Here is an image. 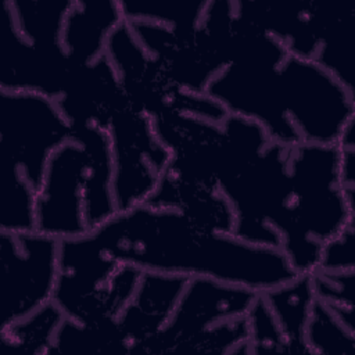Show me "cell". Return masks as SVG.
<instances>
[{
	"mask_svg": "<svg viewBox=\"0 0 355 355\" xmlns=\"http://www.w3.org/2000/svg\"><path fill=\"white\" fill-rule=\"evenodd\" d=\"M89 234L101 251L143 272L207 277L255 293L298 276L280 248L207 232L173 209L147 204L116 212Z\"/></svg>",
	"mask_w": 355,
	"mask_h": 355,
	"instance_id": "6da1fadb",
	"label": "cell"
},
{
	"mask_svg": "<svg viewBox=\"0 0 355 355\" xmlns=\"http://www.w3.org/2000/svg\"><path fill=\"white\" fill-rule=\"evenodd\" d=\"M220 126L218 189L233 209V234L282 250L291 201L290 148L272 141L258 122L239 115L229 114Z\"/></svg>",
	"mask_w": 355,
	"mask_h": 355,
	"instance_id": "7a4b0ae2",
	"label": "cell"
},
{
	"mask_svg": "<svg viewBox=\"0 0 355 355\" xmlns=\"http://www.w3.org/2000/svg\"><path fill=\"white\" fill-rule=\"evenodd\" d=\"M337 144L300 143L290 148L291 201L282 251L298 275H311L322 245L355 223V207L340 179Z\"/></svg>",
	"mask_w": 355,
	"mask_h": 355,
	"instance_id": "3957f363",
	"label": "cell"
},
{
	"mask_svg": "<svg viewBox=\"0 0 355 355\" xmlns=\"http://www.w3.org/2000/svg\"><path fill=\"white\" fill-rule=\"evenodd\" d=\"M279 75L284 108L301 143L337 144L355 123V94L312 58L288 54Z\"/></svg>",
	"mask_w": 355,
	"mask_h": 355,
	"instance_id": "277c9868",
	"label": "cell"
},
{
	"mask_svg": "<svg viewBox=\"0 0 355 355\" xmlns=\"http://www.w3.org/2000/svg\"><path fill=\"white\" fill-rule=\"evenodd\" d=\"M71 139L72 125L55 100L0 90V155L21 171L36 194L53 153Z\"/></svg>",
	"mask_w": 355,
	"mask_h": 355,
	"instance_id": "5b68a950",
	"label": "cell"
},
{
	"mask_svg": "<svg viewBox=\"0 0 355 355\" xmlns=\"http://www.w3.org/2000/svg\"><path fill=\"white\" fill-rule=\"evenodd\" d=\"M1 329L53 301L60 275V240L37 230H0Z\"/></svg>",
	"mask_w": 355,
	"mask_h": 355,
	"instance_id": "8992f818",
	"label": "cell"
},
{
	"mask_svg": "<svg viewBox=\"0 0 355 355\" xmlns=\"http://www.w3.org/2000/svg\"><path fill=\"white\" fill-rule=\"evenodd\" d=\"M114 165L116 212L144 204L164 175L171 154L155 135L153 118L126 101L107 129Z\"/></svg>",
	"mask_w": 355,
	"mask_h": 355,
	"instance_id": "52a82bcc",
	"label": "cell"
},
{
	"mask_svg": "<svg viewBox=\"0 0 355 355\" xmlns=\"http://www.w3.org/2000/svg\"><path fill=\"white\" fill-rule=\"evenodd\" d=\"M280 67L232 62L209 82L205 93L223 105L227 114L258 122L272 141L291 148L301 139L284 108Z\"/></svg>",
	"mask_w": 355,
	"mask_h": 355,
	"instance_id": "ba28073f",
	"label": "cell"
},
{
	"mask_svg": "<svg viewBox=\"0 0 355 355\" xmlns=\"http://www.w3.org/2000/svg\"><path fill=\"white\" fill-rule=\"evenodd\" d=\"M259 293L207 277H189L165 327L139 354H183L204 330L248 312Z\"/></svg>",
	"mask_w": 355,
	"mask_h": 355,
	"instance_id": "9c48e42d",
	"label": "cell"
},
{
	"mask_svg": "<svg viewBox=\"0 0 355 355\" xmlns=\"http://www.w3.org/2000/svg\"><path fill=\"white\" fill-rule=\"evenodd\" d=\"M171 82L190 93L205 94L209 82L225 68L211 37L201 28H171L154 22H128Z\"/></svg>",
	"mask_w": 355,
	"mask_h": 355,
	"instance_id": "30bf717a",
	"label": "cell"
},
{
	"mask_svg": "<svg viewBox=\"0 0 355 355\" xmlns=\"http://www.w3.org/2000/svg\"><path fill=\"white\" fill-rule=\"evenodd\" d=\"M85 168L86 153L73 139L53 153L36 194L35 230L58 240L89 232L83 200Z\"/></svg>",
	"mask_w": 355,
	"mask_h": 355,
	"instance_id": "8fae6325",
	"label": "cell"
},
{
	"mask_svg": "<svg viewBox=\"0 0 355 355\" xmlns=\"http://www.w3.org/2000/svg\"><path fill=\"white\" fill-rule=\"evenodd\" d=\"M75 68L62 49L29 43L17 28L10 0L0 3V90L33 92L55 100Z\"/></svg>",
	"mask_w": 355,
	"mask_h": 355,
	"instance_id": "7c38bea8",
	"label": "cell"
},
{
	"mask_svg": "<svg viewBox=\"0 0 355 355\" xmlns=\"http://www.w3.org/2000/svg\"><path fill=\"white\" fill-rule=\"evenodd\" d=\"M153 125L157 137L171 154L166 172L190 183L218 189L222 123L189 114L168 112L154 118Z\"/></svg>",
	"mask_w": 355,
	"mask_h": 355,
	"instance_id": "4fadbf2b",
	"label": "cell"
},
{
	"mask_svg": "<svg viewBox=\"0 0 355 355\" xmlns=\"http://www.w3.org/2000/svg\"><path fill=\"white\" fill-rule=\"evenodd\" d=\"M105 54L116 71L125 100L130 107L153 119L171 112L179 87L143 47L126 21L110 35Z\"/></svg>",
	"mask_w": 355,
	"mask_h": 355,
	"instance_id": "5bb4252c",
	"label": "cell"
},
{
	"mask_svg": "<svg viewBox=\"0 0 355 355\" xmlns=\"http://www.w3.org/2000/svg\"><path fill=\"white\" fill-rule=\"evenodd\" d=\"M125 101L119 78L107 54L76 67L62 93L55 98L72 128L92 125L104 130Z\"/></svg>",
	"mask_w": 355,
	"mask_h": 355,
	"instance_id": "9a60e30c",
	"label": "cell"
},
{
	"mask_svg": "<svg viewBox=\"0 0 355 355\" xmlns=\"http://www.w3.org/2000/svg\"><path fill=\"white\" fill-rule=\"evenodd\" d=\"M189 277L143 272L133 297L121 312L118 324L129 344V354H139L168 323Z\"/></svg>",
	"mask_w": 355,
	"mask_h": 355,
	"instance_id": "2e32d148",
	"label": "cell"
},
{
	"mask_svg": "<svg viewBox=\"0 0 355 355\" xmlns=\"http://www.w3.org/2000/svg\"><path fill=\"white\" fill-rule=\"evenodd\" d=\"M144 204L173 209L207 232L233 233V209L218 189L182 180L166 171Z\"/></svg>",
	"mask_w": 355,
	"mask_h": 355,
	"instance_id": "e0dca14e",
	"label": "cell"
},
{
	"mask_svg": "<svg viewBox=\"0 0 355 355\" xmlns=\"http://www.w3.org/2000/svg\"><path fill=\"white\" fill-rule=\"evenodd\" d=\"M123 21L119 1L72 0L61 35V46L72 65H86L105 54L110 35Z\"/></svg>",
	"mask_w": 355,
	"mask_h": 355,
	"instance_id": "ac0fdd59",
	"label": "cell"
},
{
	"mask_svg": "<svg viewBox=\"0 0 355 355\" xmlns=\"http://www.w3.org/2000/svg\"><path fill=\"white\" fill-rule=\"evenodd\" d=\"M72 139L86 153L83 200L86 225L92 230L116 214L111 143L107 130L92 125L73 126Z\"/></svg>",
	"mask_w": 355,
	"mask_h": 355,
	"instance_id": "d6986e66",
	"label": "cell"
},
{
	"mask_svg": "<svg viewBox=\"0 0 355 355\" xmlns=\"http://www.w3.org/2000/svg\"><path fill=\"white\" fill-rule=\"evenodd\" d=\"M262 295L284 338L286 352L309 354L305 330L316 298L311 276L298 275L288 283L262 293Z\"/></svg>",
	"mask_w": 355,
	"mask_h": 355,
	"instance_id": "ffe728a7",
	"label": "cell"
},
{
	"mask_svg": "<svg viewBox=\"0 0 355 355\" xmlns=\"http://www.w3.org/2000/svg\"><path fill=\"white\" fill-rule=\"evenodd\" d=\"M128 355L129 344L116 320L85 323L62 320L47 355Z\"/></svg>",
	"mask_w": 355,
	"mask_h": 355,
	"instance_id": "44dd1931",
	"label": "cell"
},
{
	"mask_svg": "<svg viewBox=\"0 0 355 355\" xmlns=\"http://www.w3.org/2000/svg\"><path fill=\"white\" fill-rule=\"evenodd\" d=\"M10 4L17 28L29 43L62 49V28L72 0H10Z\"/></svg>",
	"mask_w": 355,
	"mask_h": 355,
	"instance_id": "7402d4cb",
	"label": "cell"
},
{
	"mask_svg": "<svg viewBox=\"0 0 355 355\" xmlns=\"http://www.w3.org/2000/svg\"><path fill=\"white\" fill-rule=\"evenodd\" d=\"M36 229V191L10 161H0V230L24 233Z\"/></svg>",
	"mask_w": 355,
	"mask_h": 355,
	"instance_id": "603a6c76",
	"label": "cell"
},
{
	"mask_svg": "<svg viewBox=\"0 0 355 355\" xmlns=\"http://www.w3.org/2000/svg\"><path fill=\"white\" fill-rule=\"evenodd\" d=\"M64 319V312L50 301L22 320L0 329L1 347L7 351L47 355Z\"/></svg>",
	"mask_w": 355,
	"mask_h": 355,
	"instance_id": "cb8c5ba5",
	"label": "cell"
},
{
	"mask_svg": "<svg viewBox=\"0 0 355 355\" xmlns=\"http://www.w3.org/2000/svg\"><path fill=\"white\" fill-rule=\"evenodd\" d=\"M119 4L126 22H154L171 28L198 26L207 7L202 0H139Z\"/></svg>",
	"mask_w": 355,
	"mask_h": 355,
	"instance_id": "d4e9b609",
	"label": "cell"
},
{
	"mask_svg": "<svg viewBox=\"0 0 355 355\" xmlns=\"http://www.w3.org/2000/svg\"><path fill=\"white\" fill-rule=\"evenodd\" d=\"M305 340L309 354L351 355L355 351V329L345 324L326 304L313 301Z\"/></svg>",
	"mask_w": 355,
	"mask_h": 355,
	"instance_id": "484cf974",
	"label": "cell"
},
{
	"mask_svg": "<svg viewBox=\"0 0 355 355\" xmlns=\"http://www.w3.org/2000/svg\"><path fill=\"white\" fill-rule=\"evenodd\" d=\"M245 316L250 330L248 354L286 352L284 338L262 293L258 294Z\"/></svg>",
	"mask_w": 355,
	"mask_h": 355,
	"instance_id": "4316f807",
	"label": "cell"
},
{
	"mask_svg": "<svg viewBox=\"0 0 355 355\" xmlns=\"http://www.w3.org/2000/svg\"><path fill=\"white\" fill-rule=\"evenodd\" d=\"M355 223L347 226L341 233L322 245L316 269L327 272L355 270Z\"/></svg>",
	"mask_w": 355,
	"mask_h": 355,
	"instance_id": "83f0119b",
	"label": "cell"
},
{
	"mask_svg": "<svg viewBox=\"0 0 355 355\" xmlns=\"http://www.w3.org/2000/svg\"><path fill=\"white\" fill-rule=\"evenodd\" d=\"M354 126L349 125L344 132L343 137L337 143L340 154V179L344 193L349 202L355 207V140H354Z\"/></svg>",
	"mask_w": 355,
	"mask_h": 355,
	"instance_id": "f1b7e54d",
	"label": "cell"
}]
</instances>
